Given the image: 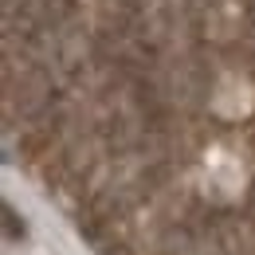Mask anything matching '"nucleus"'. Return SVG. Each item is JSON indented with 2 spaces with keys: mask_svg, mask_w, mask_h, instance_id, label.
<instances>
[{
  "mask_svg": "<svg viewBox=\"0 0 255 255\" xmlns=\"http://www.w3.org/2000/svg\"><path fill=\"white\" fill-rule=\"evenodd\" d=\"M4 224H8V240H20L24 236V224H16V212L4 208Z\"/></svg>",
  "mask_w": 255,
  "mask_h": 255,
  "instance_id": "f257e3e1",
  "label": "nucleus"
}]
</instances>
